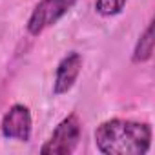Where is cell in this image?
I'll list each match as a JSON object with an SVG mask.
<instances>
[{
    "mask_svg": "<svg viewBox=\"0 0 155 155\" xmlns=\"http://www.w3.org/2000/svg\"><path fill=\"white\" fill-rule=\"evenodd\" d=\"M95 144L104 155H144L151 148V126L130 119H110L97 126Z\"/></svg>",
    "mask_w": 155,
    "mask_h": 155,
    "instance_id": "1",
    "label": "cell"
},
{
    "mask_svg": "<svg viewBox=\"0 0 155 155\" xmlns=\"http://www.w3.org/2000/svg\"><path fill=\"white\" fill-rule=\"evenodd\" d=\"M81 137H82V122L77 113H69L53 130L51 137L40 148V153L42 155H69L79 146Z\"/></svg>",
    "mask_w": 155,
    "mask_h": 155,
    "instance_id": "2",
    "label": "cell"
},
{
    "mask_svg": "<svg viewBox=\"0 0 155 155\" xmlns=\"http://www.w3.org/2000/svg\"><path fill=\"white\" fill-rule=\"evenodd\" d=\"M79 0H40L28 18V33L31 37L42 35L48 28L55 26L64 15H68Z\"/></svg>",
    "mask_w": 155,
    "mask_h": 155,
    "instance_id": "3",
    "label": "cell"
},
{
    "mask_svg": "<svg viewBox=\"0 0 155 155\" xmlns=\"http://www.w3.org/2000/svg\"><path fill=\"white\" fill-rule=\"evenodd\" d=\"M0 128H2V135L6 139L29 142L31 130H33V119L29 108L26 104H13L4 115Z\"/></svg>",
    "mask_w": 155,
    "mask_h": 155,
    "instance_id": "4",
    "label": "cell"
},
{
    "mask_svg": "<svg viewBox=\"0 0 155 155\" xmlns=\"http://www.w3.org/2000/svg\"><path fill=\"white\" fill-rule=\"evenodd\" d=\"M81 71H82V55L81 53L69 51L68 55H64L60 58V62L57 64V69H55L53 95L60 97V95L68 93L75 86Z\"/></svg>",
    "mask_w": 155,
    "mask_h": 155,
    "instance_id": "5",
    "label": "cell"
},
{
    "mask_svg": "<svg viewBox=\"0 0 155 155\" xmlns=\"http://www.w3.org/2000/svg\"><path fill=\"white\" fill-rule=\"evenodd\" d=\"M153 57V24L150 22L144 29V33L139 37L135 48H133V55H131V62L133 64H142L148 62Z\"/></svg>",
    "mask_w": 155,
    "mask_h": 155,
    "instance_id": "6",
    "label": "cell"
},
{
    "mask_svg": "<svg viewBox=\"0 0 155 155\" xmlns=\"http://www.w3.org/2000/svg\"><path fill=\"white\" fill-rule=\"evenodd\" d=\"M128 0H97L95 2V11L101 17H115L119 15Z\"/></svg>",
    "mask_w": 155,
    "mask_h": 155,
    "instance_id": "7",
    "label": "cell"
}]
</instances>
